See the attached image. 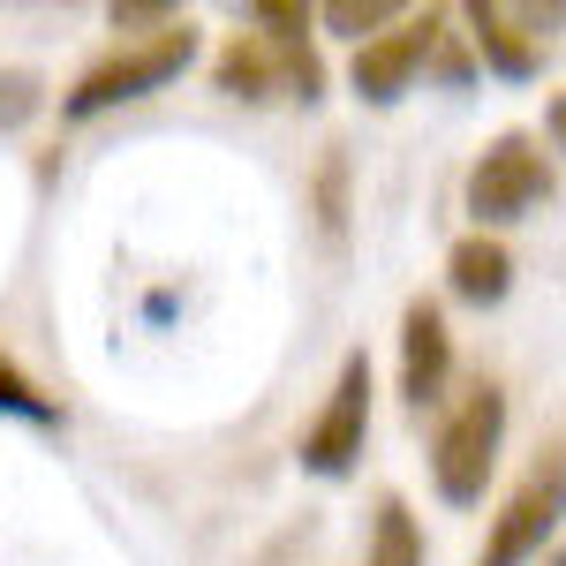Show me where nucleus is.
<instances>
[{
	"label": "nucleus",
	"mask_w": 566,
	"mask_h": 566,
	"mask_svg": "<svg viewBox=\"0 0 566 566\" xmlns=\"http://www.w3.org/2000/svg\"><path fill=\"white\" fill-rule=\"evenodd\" d=\"M446 378H453V333H446L438 303L416 295V303L400 310V400L423 416V408L446 400Z\"/></svg>",
	"instance_id": "6e6552de"
},
{
	"label": "nucleus",
	"mask_w": 566,
	"mask_h": 566,
	"mask_svg": "<svg viewBox=\"0 0 566 566\" xmlns=\"http://www.w3.org/2000/svg\"><path fill=\"white\" fill-rule=\"evenodd\" d=\"M499 446H506V392L499 386H469L461 408L438 423L431 438V483L446 506H476L491 469H499Z\"/></svg>",
	"instance_id": "f03ea898"
},
{
	"label": "nucleus",
	"mask_w": 566,
	"mask_h": 566,
	"mask_svg": "<svg viewBox=\"0 0 566 566\" xmlns=\"http://www.w3.org/2000/svg\"><path fill=\"white\" fill-rule=\"evenodd\" d=\"M469 39H476V53L506 76V84H528V76H544V45L528 39V23L514 15V8H499V0H476L469 8Z\"/></svg>",
	"instance_id": "1a4fd4ad"
},
{
	"label": "nucleus",
	"mask_w": 566,
	"mask_h": 566,
	"mask_svg": "<svg viewBox=\"0 0 566 566\" xmlns=\"http://www.w3.org/2000/svg\"><path fill=\"white\" fill-rule=\"evenodd\" d=\"M106 23H114V31H129V23H159V31H175L181 8H167V0H114Z\"/></svg>",
	"instance_id": "f3484780"
},
{
	"label": "nucleus",
	"mask_w": 566,
	"mask_h": 566,
	"mask_svg": "<svg viewBox=\"0 0 566 566\" xmlns=\"http://www.w3.org/2000/svg\"><path fill=\"white\" fill-rule=\"evenodd\" d=\"M446 287H453L469 310H499V303H506V287H514V258H506V242H499V234H461L453 258H446Z\"/></svg>",
	"instance_id": "9d476101"
},
{
	"label": "nucleus",
	"mask_w": 566,
	"mask_h": 566,
	"mask_svg": "<svg viewBox=\"0 0 566 566\" xmlns=\"http://www.w3.org/2000/svg\"><path fill=\"white\" fill-rule=\"evenodd\" d=\"M408 8H392V0H325L317 8V23H333L340 39H363V31H378V23H400Z\"/></svg>",
	"instance_id": "ddd939ff"
},
{
	"label": "nucleus",
	"mask_w": 566,
	"mask_h": 566,
	"mask_svg": "<svg viewBox=\"0 0 566 566\" xmlns=\"http://www.w3.org/2000/svg\"><path fill=\"white\" fill-rule=\"evenodd\" d=\"M544 122H552V144L566 151V98H552V114H544Z\"/></svg>",
	"instance_id": "a211bd4d"
},
{
	"label": "nucleus",
	"mask_w": 566,
	"mask_h": 566,
	"mask_svg": "<svg viewBox=\"0 0 566 566\" xmlns=\"http://www.w3.org/2000/svg\"><path fill=\"white\" fill-rule=\"evenodd\" d=\"M0 416H23V423H53V400H45L8 355H0Z\"/></svg>",
	"instance_id": "4468645a"
},
{
	"label": "nucleus",
	"mask_w": 566,
	"mask_h": 566,
	"mask_svg": "<svg viewBox=\"0 0 566 566\" xmlns=\"http://www.w3.org/2000/svg\"><path fill=\"white\" fill-rule=\"evenodd\" d=\"M250 23H258V39L310 45V23H317V8H303V0H258V8H250Z\"/></svg>",
	"instance_id": "f8f14e48"
},
{
	"label": "nucleus",
	"mask_w": 566,
	"mask_h": 566,
	"mask_svg": "<svg viewBox=\"0 0 566 566\" xmlns=\"http://www.w3.org/2000/svg\"><path fill=\"white\" fill-rule=\"evenodd\" d=\"M212 84L227 98H317L325 91V69H317V53L310 45H280V39H258V31H242V39H227V53L212 61Z\"/></svg>",
	"instance_id": "0eeeda50"
},
{
	"label": "nucleus",
	"mask_w": 566,
	"mask_h": 566,
	"mask_svg": "<svg viewBox=\"0 0 566 566\" xmlns=\"http://www.w3.org/2000/svg\"><path fill=\"white\" fill-rule=\"evenodd\" d=\"M363 566H423V528L400 499H378V522H370V559Z\"/></svg>",
	"instance_id": "9b49d317"
},
{
	"label": "nucleus",
	"mask_w": 566,
	"mask_h": 566,
	"mask_svg": "<svg viewBox=\"0 0 566 566\" xmlns=\"http://www.w3.org/2000/svg\"><path fill=\"white\" fill-rule=\"evenodd\" d=\"M544 566H566V552H544Z\"/></svg>",
	"instance_id": "6ab92c4d"
},
{
	"label": "nucleus",
	"mask_w": 566,
	"mask_h": 566,
	"mask_svg": "<svg viewBox=\"0 0 566 566\" xmlns=\"http://www.w3.org/2000/svg\"><path fill=\"white\" fill-rule=\"evenodd\" d=\"M544 197H552V167H544L536 136H522V129L491 136V144H483V159L469 167V189H461V205H469V219H476V234L528 219Z\"/></svg>",
	"instance_id": "20e7f679"
},
{
	"label": "nucleus",
	"mask_w": 566,
	"mask_h": 566,
	"mask_svg": "<svg viewBox=\"0 0 566 566\" xmlns=\"http://www.w3.org/2000/svg\"><path fill=\"white\" fill-rule=\"evenodd\" d=\"M438 39H446V8L400 15L392 31L363 39V45H355V69H348L355 98H363V106H392V98H408V91H416V76L431 69Z\"/></svg>",
	"instance_id": "423d86ee"
},
{
	"label": "nucleus",
	"mask_w": 566,
	"mask_h": 566,
	"mask_svg": "<svg viewBox=\"0 0 566 566\" xmlns=\"http://www.w3.org/2000/svg\"><path fill=\"white\" fill-rule=\"evenodd\" d=\"M363 438H370V355L348 348L340 355V378L325 392V408H317V423L303 431L295 446V461H303V476H355V461H363Z\"/></svg>",
	"instance_id": "39448f33"
},
{
	"label": "nucleus",
	"mask_w": 566,
	"mask_h": 566,
	"mask_svg": "<svg viewBox=\"0 0 566 566\" xmlns=\"http://www.w3.org/2000/svg\"><path fill=\"white\" fill-rule=\"evenodd\" d=\"M39 98H45V84L31 69H0V129H23L39 114Z\"/></svg>",
	"instance_id": "2eb2a0df"
},
{
	"label": "nucleus",
	"mask_w": 566,
	"mask_h": 566,
	"mask_svg": "<svg viewBox=\"0 0 566 566\" xmlns=\"http://www.w3.org/2000/svg\"><path fill=\"white\" fill-rule=\"evenodd\" d=\"M559 522H566V453L552 446V453L506 491V506L491 514V536H483L476 566H528V559H544L552 536H559Z\"/></svg>",
	"instance_id": "7ed1b4c3"
},
{
	"label": "nucleus",
	"mask_w": 566,
	"mask_h": 566,
	"mask_svg": "<svg viewBox=\"0 0 566 566\" xmlns=\"http://www.w3.org/2000/svg\"><path fill=\"white\" fill-rule=\"evenodd\" d=\"M317 219H325V242H340V227H348V159L340 151L317 175Z\"/></svg>",
	"instance_id": "dca6fc26"
},
{
	"label": "nucleus",
	"mask_w": 566,
	"mask_h": 566,
	"mask_svg": "<svg viewBox=\"0 0 566 566\" xmlns=\"http://www.w3.org/2000/svg\"><path fill=\"white\" fill-rule=\"evenodd\" d=\"M197 61V23L181 15L175 31H159V39L144 45H122V53H106V61H91L76 91L61 98V114L69 122H98V114H114V106H129V98H151V91H167Z\"/></svg>",
	"instance_id": "f257e3e1"
}]
</instances>
